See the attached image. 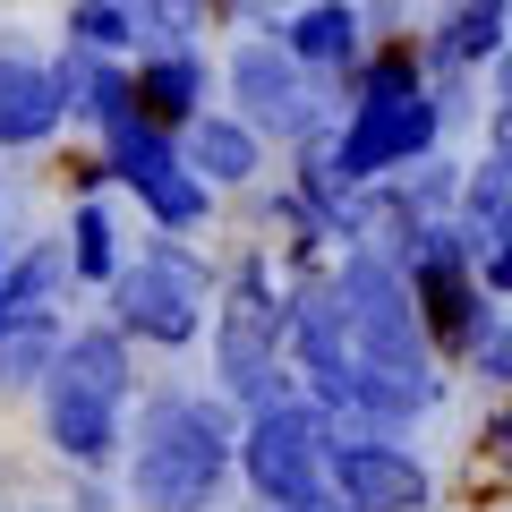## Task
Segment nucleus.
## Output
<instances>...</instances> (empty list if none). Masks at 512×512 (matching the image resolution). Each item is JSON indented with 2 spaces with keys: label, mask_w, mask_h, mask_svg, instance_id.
<instances>
[{
  "label": "nucleus",
  "mask_w": 512,
  "mask_h": 512,
  "mask_svg": "<svg viewBox=\"0 0 512 512\" xmlns=\"http://www.w3.org/2000/svg\"><path fill=\"white\" fill-rule=\"evenodd\" d=\"M231 470V419L214 402H188V393H163L137 427V470H128V495L146 512H205Z\"/></svg>",
  "instance_id": "nucleus-1"
},
{
  "label": "nucleus",
  "mask_w": 512,
  "mask_h": 512,
  "mask_svg": "<svg viewBox=\"0 0 512 512\" xmlns=\"http://www.w3.org/2000/svg\"><path fill=\"white\" fill-rule=\"evenodd\" d=\"M120 402H128L120 333H77V342L52 359V410H43L60 461H77V470L111 461V444H120Z\"/></svg>",
  "instance_id": "nucleus-2"
},
{
  "label": "nucleus",
  "mask_w": 512,
  "mask_h": 512,
  "mask_svg": "<svg viewBox=\"0 0 512 512\" xmlns=\"http://www.w3.org/2000/svg\"><path fill=\"white\" fill-rule=\"evenodd\" d=\"M333 299H342V325H350V342H359V350H350L359 367L427 376V325H419V308H410V282L393 274V265H376V256L342 265Z\"/></svg>",
  "instance_id": "nucleus-3"
},
{
  "label": "nucleus",
  "mask_w": 512,
  "mask_h": 512,
  "mask_svg": "<svg viewBox=\"0 0 512 512\" xmlns=\"http://www.w3.org/2000/svg\"><path fill=\"white\" fill-rule=\"evenodd\" d=\"M325 419L299 402H274V410H256L248 444H239V470L256 478V495L265 504H316L325 495Z\"/></svg>",
  "instance_id": "nucleus-4"
},
{
  "label": "nucleus",
  "mask_w": 512,
  "mask_h": 512,
  "mask_svg": "<svg viewBox=\"0 0 512 512\" xmlns=\"http://www.w3.org/2000/svg\"><path fill=\"white\" fill-rule=\"evenodd\" d=\"M274 342H282V308L265 291V256H248L231 282V308H222V376H231V393L248 410H274V393H282Z\"/></svg>",
  "instance_id": "nucleus-5"
},
{
  "label": "nucleus",
  "mask_w": 512,
  "mask_h": 512,
  "mask_svg": "<svg viewBox=\"0 0 512 512\" xmlns=\"http://www.w3.org/2000/svg\"><path fill=\"white\" fill-rule=\"evenodd\" d=\"M111 291H120V325L146 342H188L205 316V274L188 248H146L128 274H111Z\"/></svg>",
  "instance_id": "nucleus-6"
},
{
  "label": "nucleus",
  "mask_w": 512,
  "mask_h": 512,
  "mask_svg": "<svg viewBox=\"0 0 512 512\" xmlns=\"http://www.w3.org/2000/svg\"><path fill=\"white\" fill-rule=\"evenodd\" d=\"M436 137V103L427 94H359V120H350V137H342V154H333V180H376V171H393V163H410V154Z\"/></svg>",
  "instance_id": "nucleus-7"
},
{
  "label": "nucleus",
  "mask_w": 512,
  "mask_h": 512,
  "mask_svg": "<svg viewBox=\"0 0 512 512\" xmlns=\"http://www.w3.org/2000/svg\"><path fill=\"white\" fill-rule=\"evenodd\" d=\"M111 171H120V180L154 205V222H163V231L205 222V180L163 146V128H146V120H111Z\"/></svg>",
  "instance_id": "nucleus-8"
},
{
  "label": "nucleus",
  "mask_w": 512,
  "mask_h": 512,
  "mask_svg": "<svg viewBox=\"0 0 512 512\" xmlns=\"http://www.w3.org/2000/svg\"><path fill=\"white\" fill-rule=\"evenodd\" d=\"M325 487L342 512H427V470L402 453V444H333L325 453Z\"/></svg>",
  "instance_id": "nucleus-9"
},
{
  "label": "nucleus",
  "mask_w": 512,
  "mask_h": 512,
  "mask_svg": "<svg viewBox=\"0 0 512 512\" xmlns=\"http://www.w3.org/2000/svg\"><path fill=\"white\" fill-rule=\"evenodd\" d=\"M231 86H239V103H248V120L274 128V137H308V128H316L308 77H299V60L274 52V43H248V52L231 60Z\"/></svg>",
  "instance_id": "nucleus-10"
},
{
  "label": "nucleus",
  "mask_w": 512,
  "mask_h": 512,
  "mask_svg": "<svg viewBox=\"0 0 512 512\" xmlns=\"http://www.w3.org/2000/svg\"><path fill=\"white\" fill-rule=\"evenodd\" d=\"M52 128H60V86H52V69L0 52V146H35V137H52Z\"/></svg>",
  "instance_id": "nucleus-11"
},
{
  "label": "nucleus",
  "mask_w": 512,
  "mask_h": 512,
  "mask_svg": "<svg viewBox=\"0 0 512 512\" xmlns=\"http://www.w3.org/2000/svg\"><path fill=\"white\" fill-rule=\"evenodd\" d=\"M128 103H146V128L188 120V111L205 103V60L197 52H154L146 69H137V86H128Z\"/></svg>",
  "instance_id": "nucleus-12"
},
{
  "label": "nucleus",
  "mask_w": 512,
  "mask_h": 512,
  "mask_svg": "<svg viewBox=\"0 0 512 512\" xmlns=\"http://www.w3.org/2000/svg\"><path fill=\"white\" fill-rule=\"evenodd\" d=\"M291 60L299 69H342V60H359V9L350 0H316L308 18L291 26Z\"/></svg>",
  "instance_id": "nucleus-13"
},
{
  "label": "nucleus",
  "mask_w": 512,
  "mask_h": 512,
  "mask_svg": "<svg viewBox=\"0 0 512 512\" xmlns=\"http://www.w3.org/2000/svg\"><path fill=\"white\" fill-rule=\"evenodd\" d=\"M52 359H60V325L52 316H9V325H0V393L52 376Z\"/></svg>",
  "instance_id": "nucleus-14"
},
{
  "label": "nucleus",
  "mask_w": 512,
  "mask_h": 512,
  "mask_svg": "<svg viewBox=\"0 0 512 512\" xmlns=\"http://www.w3.org/2000/svg\"><path fill=\"white\" fill-rule=\"evenodd\" d=\"M69 282V248H26L9 274H0V325L9 316H43V299Z\"/></svg>",
  "instance_id": "nucleus-15"
},
{
  "label": "nucleus",
  "mask_w": 512,
  "mask_h": 512,
  "mask_svg": "<svg viewBox=\"0 0 512 512\" xmlns=\"http://www.w3.org/2000/svg\"><path fill=\"white\" fill-rule=\"evenodd\" d=\"M188 163H197V180H256V137L239 120H197Z\"/></svg>",
  "instance_id": "nucleus-16"
},
{
  "label": "nucleus",
  "mask_w": 512,
  "mask_h": 512,
  "mask_svg": "<svg viewBox=\"0 0 512 512\" xmlns=\"http://www.w3.org/2000/svg\"><path fill=\"white\" fill-rule=\"evenodd\" d=\"M504 9H512V0H461L453 26H444V60H478V52H495V43H504Z\"/></svg>",
  "instance_id": "nucleus-17"
},
{
  "label": "nucleus",
  "mask_w": 512,
  "mask_h": 512,
  "mask_svg": "<svg viewBox=\"0 0 512 512\" xmlns=\"http://www.w3.org/2000/svg\"><path fill=\"white\" fill-rule=\"evenodd\" d=\"M69 274H86V282H111V274H120V248H111V214H103V205H77Z\"/></svg>",
  "instance_id": "nucleus-18"
},
{
  "label": "nucleus",
  "mask_w": 512,
  "mask_h": 512,
  "mask_svg": "<svg viewBox=\"0 0 512 512\" xmlns=\"http://www.w3.org/2000/svg\"><path fill=\"white\" fill-rule=\"evenodd\" d=\"M69 35H77V52H111V43L137 35V18H128L120 0H77V9H69Z\"/></svg>",
  "instance_id": "nucleus-19"
},
{
  "label": "nucleus",
  "mask_w": 512,
  "mask_h": 512,
  "mask_svg": "<svg viewBox=\"0 0 512 512\" xmlns=\"http://www.w3.org/2000/svg\"><path fill=\"white\" fill-rule=\"evenodd\" d=\"M470 359L487 367L495 384H512V333H504V325H478V333H470Z\"/></svg>",
  "instance_id": "nucleus-20"
},
{
  "label": "nucleus",
  "mask_w": 512,
  "mask_h": 512,
  "mask_svg": "<svg viewBox=\"0 0 512 512\" xmlns=\"http://www.w3.org/2000/svg\"><path fill=\"white\" fill-rule=\"evenodd\" d=\"M274 512H342V504H333V495H316V504H274Z\"/></svg>",
  "instance_id": "nucleus-21"
},
{
  "label": "nucleus",
  "mask_w": 512,
  "mask_h": 512,
  "mask_svg": "<svg viewBox=\"0 0 512 512\" xmlns=\"http://www.w3.org/2000/svg\"><path fill=\"white\" fill-rule=\"evenodd\" d=\"M504 120H512V60H504Z\"/></svg>",
  "instance_id": "nucleus-22"
},
{
  "label": "nucleus",
  "mask_w": 512,
  "mask_h": 512,
  "mask_svg": "<svg viewBox=\"0 0 512 512\" xmlns=\"http://www.w3.org/2000/svg\"><path fill=\"white\" fill-rule=\"evenodd\" d=\"M239 9H274V0H239Z\"/></svg>",
  "instance_id": "nucleus-23"
}]
</instances>
